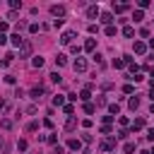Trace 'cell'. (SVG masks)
Returning <instances> with one entry per match:
<instances>
[{
	"mask_svg": "<svg viewBox=\"0 0 154 154\" xmlns=\"http://www.w3.org/2000/svg\"><path fill=\"white\" fill-rule=\"evenodd\" d=\"M99 149L101 152H113L116 149V137H104L101 145H99Z\"/></svg>",
	"mask_w": 154,
	"mask_h": 154,
	"instance_id": "cell-1",
	"label": "cell"
},
{
	"mask_svg": "<svg viewBox=\"0 0 154 154\" xmlns=\"http://www.w3.org/2000/svg\"><path fill=\"white\" fill-rule=\"evenodd\" d=\"M51 15H53L55 19H63V17H65V7H63V5H51Z\"/></svg>",
	"mask_w": 154,
	"mask_h": 154,
	"instance_id": "cell-2",
	"label": "cell"
},
{
	"mask_svg": "<svg viewBox=\"0 0 154 154\" xmlns=\"http://www.w3.org/2000/svg\"><path fill=\"white\" fill-rule=\"evenodd\" d=\"M72 68H75V72H84L87 70V60L84 58H77V60L72 63Z\"/></svg>",
	"mask_w": 154,
	"mask_h": 154,
	"instance_id": "cell-3",
	"label": "cell"
},
{
	"mask_svg": "<svg viewBox=\"0 0 154 154\" xmlns=\"http://www.w3.org/2000/svg\"><path fill=\"white\" fill-rule=\"evenodd\" d=\"M29 94H31V99H36V101H38V99H41V94H44V87H41V84H36V87H31V92H29Z\"/></svg>",
	"mask_w": 154,
	"mask_h": 154,
	"instance_id": "cell-4",
	"label": "cell"
},
{
	"mask_svg": "<svg viewBox=\"0 0 154 154\" xmlns=\"http://www.w3.org/2000/svg\"><path fill=\"white\" fill-rule=\"evenodd\" d=\"M72 38H75V31L70 29V31H65V34L60 36V44H65V46H68V44H72Z\"/></svg>",
	"mask_w": 154,
	"mask_h": 154,
	"instance_id": "cell-5",
	"label": "cell"
},
{
	"mask_svg": "<svg viewBox=\"0 0 154 154\" xmlns=\"http://www.w3.org/2000/svg\"><path fill=\"white\" fill-rule=\"evenodd\" d=\"M99 15H101V12H99V7H96V5H89V7H87V17H89V19H96Z\"/></svg>",
	"mask_w": 154,
	"mask_h": 154,
	"instance_id": "cell-6",
	"label": "cell"
},
{
	"mask_svg": "<svg viewBox=\"0 0 154 154\" xmlns=\"http://www.w3.org/2000/svg\"><path fill=\"white\" fill-rule=\"evenodd\" d=\"M27 55H31V44L29 41H24V46L19 48V58H27Z\"/></svg>",
	"mask_w": 154,
	"mask_h": 154,
	"instance_id": "cell-7",
	"label": "cell"
},
{
	"mask_svg": "<svg viewBox=\"0 0 154 154\" xmlns=\"http://www.w3.org/2000/svg\"><path fill=\"white\" fill-rule=\"evenodd\" d=\"M10 41H12V46H17V48H22V46H24V38L19 36V34H12V36H10Z\"/></svg>",
	"mask_w": 154,
	"mask_h": 154,
	"instance_id": "cell-8",
	"label": "cell"
},
{
	"mask_svg": "<svg viewBox=\"0 0 154 154\" xmlns=\"http://www.w3.org/2000/svg\"><path fill=\"white\" fill-rule=\"evenodd\" d=\"M55 65H58V68L68 65V55H65V53H58V55H55Z\"/></svg>",
	"mask_w": 154,
	"mask_h": 154,
	"instance_id": "cell-9",
	"label": "cell"
},
{
	"mask_svg": "<svg viewBox=\"0 0 154 154\" xmlns=\"http://www.w3.org/2000/svg\"><path fill=\"white\" fill-rule=\"evenodd\" d=\"M125 10H130V5H128V3H118V5L113 3V12H118V15H121V12H125Z\"/></svg>",
	"mask_w": 154,
	"mask_h": 154,
	"instance_id": "cell-10",
	"label": "cell"
},
{
	"mask_svg": "<svg viewBox=\"0 0 154 154\" xmlns=\"http://www.w3.org/2000/svg\"><path fill=\"white\" fill-rule=\"evenodd\" d=\"M147 51V44H142V41H135V53H137V55H142Z\"/></svg>",
	"mask_w": 154,
	"mask_h": 154,
	"instance_id": "cell-11",
	"label": "cell"
},
{
	"mask_svg": "<svg viewBox=\"0 0 154 154\" xmlns=\"http://www.w3.org/2000/svg\"><path fill=\"white\" fill-rule=\"evenodd\" d=\"M68 147H70L72 152H77V149H80V147H82V142H80V140H75V137H72V140H68Z\"/></svg>",
	"mask_w": 154,
	"mask_h": 154,
	"instance_id": "cell-12",
	"label": "cell"
},
{
	"mask_svg": "<svg viewBox=\"0 0 154 154\" xmlns=\"http://www.w3.org/2000/svg\"><path fill=\"white\" fill-rule=\"evenodd\" d=\"M128 106H130L132 111H137V108H140V99H137V96H132V99L128 101Z\"/></svg>",
	"mask_w": 154,
	"mask_h": 154,
	"instance_id": "cell-13",
	"label": "cell"
},
{
	"mask_svg": "<svg viewBox=\"0 0 154 154\" xmlns=\"http://www.w3.org/2000/svg\"><path fill=\"white\" fill-rule=\"evenodd\" d=\"M132 19H135V22H140V19H145V10H140V7H137V10L132 12Z\"/></svg>",
	"mask_w": 154,
	"mask_h": 154,
	"instance_id": "cell-14",
	"label": "cell"
},
{
	"mask_svg": "<svg viewBox=\"0 0 154 154\" xmlns=\"http://www.w3.org/2000/svg\"><path fill=\"white\" fill-rule=\"evenodd\" d=\"M99 17H101V22H104V24H108V27H111V22H113L111 12H104V15H99Z\"/></svg>",
	"mask_w": 154,
	"mask_h": 154,
	"instance_id": "cell-15",
	"label": "cell"
},
{
	"mask_svg": "<svg viewBox=\"0 0 154 154\" xmlns=\"http://www.w3.org/2000/svg\"><path fill=\"white\" fill-rule=\"evenodd\" d=\"M12 58H15V55H12V53H7V55L3 58V60H0V65H3V68H7V65L12 63Z\"/></svg>",
	"mask_w": 154,
	"mask_h": 154,
	"instance_id": "cell-16",
	"label": "cell"
},
{
	"mask_svg": "<svg viewBox=\"0 0 154 154\" xmlns=\"http://www.w3.org/2000/svg\"><path fill=\"white\" fill-rule=\"evenodd\" d=\"M108 113H111V116H118V113H121V106H118V104H111V106H108Z\"/></svg>",
	"mask_w": 154,
	"mask_h": 154,
	"instance_id": "cell-17",
	"label": "cell"
},
{
	"mask_svg": "<svg viewBox=\"0 0 154 154\" xmlns=\"http://www.w3.org/2000/svg\"><path fill=\"white\" fill-rule=\"evenodd\" d=\"M96 48V41L94 38H87V44H84V51H94Z\"/></svg>",
	"mask_w": 154,
	"mask_h": 154,
	"instance_id": "cell-18",
	"label": "cell"
},
{
	"mask_svg": "<svg viewBox=\"0 0 154 154\" xmlns=\"http://www.w3.org/2000/svg\"><path fill=\"white\" fill-rule=\"evenodd\" d=\"M31 65H34V68H44V58H41V55H36L34 60H31Z\"/></svg>",
	"mask_w": 154,
	"mask_h": 154,
	"instance_id": "cell-19",
	"label": "cell"
},
{
	"mask_svg": "<svg viewBox=\"0 0 154 154\" xmlns=\"http://www.w3.org/2000/svg\"><path fill=\"white\" fill-rule=\"evenodd\" d=\"M89 96H92L89 89H82V92H80V99H82V101H89Z\"/></svg>",
	"mask_w": 154,
	"mask_h": 154,
	"instance_id": "cell-20",
	"label": "cell"
},
{
	"mask_svg": "<svg viewBox=\"0 0 154 154\" xmlns=\"http://www.w3.org/2000/svg\"><path fill=\"white\" fill-rule=\"evenodd\" d=\"M140 128H145V121H142V118H137V121L132 123V132H135V130H140Z\"/></svg>",
	"mask_w": 154,
	"mask_h": 154,
	"instance_id": "cell-21",
	"label": "cell"
},
{
	"mask_svg": "<svg viewBox=\"0 0 154 154\" xmlns=\"http://www.w3.org/2000/svg\"><path fill=\"white\" fill-rule=\"evenodd\" d=\"M53 104H55V106H63V104H65V96H63V94H58L55 99H53Z\"/></svg>",
	"mask_w": 154,
	"mask_h": 154,
	"instance_id": "cell-22",
	"label": "cell"
},
{
	"mask_svg": "<svg viewBox=\"0 0 154 154\" xmlns=\"http://www.w3.org/2000/svg\"><path fill=\"white\" fill-rule=\"evenodd\" d=\"M123 36L132 38V36H135V29H132V27H125V29H123Z\"/></svg>",
	"mask_w": 154,
	"mask_h": 154,
	"instance_id": "cell-23",
	"label": "cell"
},
{
	"mask_svg": "<svg viewBox=\"0 0 154 154\" xmlns=\"http://www.w3.org/2000/svg\"><path fill=\"white\" fill-rule=\"evenodd\" d=\"M113 68H118V70L125 68V60H123V58H116V60H113Z\"/></svg>",
	"mask_w": 154,
	"mask_h": 154,
	"instance_id": "cell-24",
	"label": "cell"
},
{
	"mask_svg": "<svg viewBox=\"0 0 154 154\" xmlns=\"http://www.w3.org/2000/svg\"><path fill=\"white\" fill-rule=\"evenodd\" d=\"M10 7L12 10H19V7H22V0H10Z\"/></svg>",
	"mask_w": 154,
	"mask_h": 154,
	"instance_id": "cell-25",
	"label": "cell"
},
{
	"mask_svg": "<svg viewBox=\"0 0 154 154\" xmlns=\"http://www.w3.org/2000/svg\"><path fill=\"white\" fill-rule=\"evenodd\" d=\"M75 125H77V121H75V118H70V121L65 123V130H75Z\"/></svg>",
	"mask_w": 154,
	"mask_h": 154,
	"instance_id": "cell-26",
	"label": "cell"
},
{
	"mask_svg": "<svg viewBox=\"0 0 154 154\" xmlns=\"http://www.w3.org/2000/svg\"><path fill=\"white\" fill-rule=\"evenodd\" d=\"M34 130H38V123H36V121H31V123L27 125V132H34Z\"/></svg>",
	"mask_w": 154,
	"mask_h": 154,
	"instance_id": "cell-27",
	"label": "cell"
},
{
	"mask_svg": "<svg viewBox=\"0 0 154 154\" xmlns=\"http://www.w3.org/2000/svg\"><path fill=\"white\" fill-rule=\"evenodd\" d=\"M84 111H87V113H94V111H96V106H94V104H89V101H87V104H84Z\"/></svg>",
	"mask_w": 154,
	"mask_h": 154,
	"instance_id": "cell-28",
	"label": "cell"
},
{
	"mask_svg": "<svg viewBox=\"0 0 154 154\" xmlns=\"http://www.w3.org/2000/svg\"><path fill=\"white\" fill-rule=\"evenodd\" d=\"M63 111H65L68 116H72V113H75V108H72V104H65V106H63Z\"/></svg>",
	"mask_w": 154,
	"mask_h": 154,
	"instance_id": "cell-29",
	"label": "cell"
},
{
	"mask_svg": "<svg viewBox=\"0 0 154 154\" xmlns=\"http://www.w3.org/2000/svg\"><path fill=\"white\" fill-rule=\"evenodd\" d=\"M17 149L24 152V149H27V140H19V142H17Z\"/></svg>",
	"mask_w": 154,
	"mask_h": 154,
	"instance_id": "cell-30",
	"label": "cell"
},
{
	"mask_svg": "<svg viewBox=\"0 0 154 154\" xmlns=\"http://www.w3.org/2000/svg\"><path fill=\"white\" fill-rule=\"evenodd\" d=\"M106 36H116V27H113V24L106 27Z\"/></svg>",
	"mask_w": 154,
	"mask_h": 154,
	"instance_id": "cell-31",
	"label": "cell"
},
{
	"mask_svg": "<svg viewBox=\"0 0 154 154\" xmlns=\"http://www.w3.org/2000/svg\"><path fill=\"white\" fill-rule=\"evenodd\" d=\"M7 29H10V24H7V22H0V34H5Z\"/></svg>",
	"mask_w": 154,
	"mask_h": 154,
	"instance_id": "cell-32",
	"label": "cell"
},
{
	"mask_svg": "<svg viewBox=\"0 0 154 154\" xmlns=\"http://www.w3.org/2000/svg\"><path fill=\"white\" fill-rule=\"evenodd\" d=\"M125 152H128V154H132V152H135V145H132V142H128V145H125Z\"/></svg>",
	"mask_w": 154,
	"mask_h": 154,
	"instance_id": "cell-33",
	"label": "cell"
},
{
	"mask_svg": "<svg viewBox=\"0 0 154 154\" xmlns=\"http://www.w3.org/2000/svg\"><path fill=\"white\" fill-rule=\"evenodd\" d=\"M51 82H60V75H58V72H51Z\"/></svg>",
	"mask_w": 154,
	"mask_h": 154,
	"instance_id": "cell-34",
	"label": "cell"
},
{
	"mask_svg": "<svg viewBox=\"0 0 154 154\" xmlns=\"http://www.w3.org/2000/svg\"><path fill=\"white\" fill-rule=\"evenodd\" d=\"M137 5H140V10H145V7H149V0H140Z\"/></svg>",
	"mask_w": 154,
	"mask_h": 154,
	"instance_id": "cell-35",
	"label": "cell"
},
{
	"mask_svg": "<svg viewBox=\"0 0 154 154\" xmlns=\"http://www.w3.org/2000/svg\"><path fill=\"white\" fill-rule=\"evenodd\" d=\"M128 135H130L128 130H121V132H118V140H125V137H128Z\"/></svg>",
	"mask_w": 154,
	"mask_h": 154,
	"instance_id": "cell-36",
	"label": "cell"
},
{
	"mask_svg": "<svg viewBox=\"0 0 154 154\" xmlns=\"http://www.w3.org/2000/svg\"><path fill=\"white\" fill-rule=\"evenodd\" d=\"M147 140H149V142H154V128H152V130H147Z\"/></svg>",
	"mask_w": 154,
	"mask_h": 154,
	"instance_id": "cell-37",
	"label": "cell"
},
{
	"mask_svg": "<svg viewBox=\"0 0 154 154\" xmlns=\"http://www.w3.org/2000/svg\"><path fill=\"white\" fill-rule=\"evenodd\" d=\"M7 38H10V36H5V34H0V46H5V44H7Z\"/></svg>",
	"mask_w": 154,
	"mask_h": 154,
	"instance_id": "cell-38",
	"label": "cell"
},
{
	"mask_svg": "<svg viewBox=\"0 0 154 154\" xmlns=\"http://www.w3.org/2000/svg\"><path fill=\"white\" fill-rule=\"evenodd\" d=\"M63 152H65V149H63L60 145H55V149H53V154H63Z\"/></svg>",
	"mask_w": 154,
	"mask_h": 154,
	"instance_id": "cell-39",
	"label": "cell"
},
{
	"mask_svg": "<svg viewBox=\"0 0 154 154\" xmlns=\"http://www.w3.org/2000/svg\"><path fill=\"white\" fill-rule=\"evenodd\" d=\"M149 48H152V51H154V38H149Z\"/></svg>",
	"mask_w": 154,
	"mask_h": 154,
	"instance_id": "cell-40",
	"label": "cell"
},
{
	"mask_svg": "<svg viewBox=\"0 0 154 154\" xmlns=\"http://www.w3.org/2000/svg\"><path fill=\"white\" fill-rule=\"evenodd\" d=\"M149 96H152V104H154V87H152V92H149Z\"/></svg>",
	"mask_w": 154,
	"mask_h": 154,
	"instance_id": "cell-41",
	"label": "cell"
},
{
	"mask_svg": "<svg viewBox=\"0 0 154 154\" xmlns=\"http://www.w3.org/2000/svg\"><path fill=\"white\" fill-rule=\"evenodd\" d=\"M149 111H152V113H154V104H152V106H149Z\"/></svg>",
	"mask_w": 154,
	"mask_h": 154,
	"instance_id": "cell-42",
	"label": "cell"
},
{
	"mask_svg": "<svg viewBox=\"0 0 154 154\" xmlns=\"http://www.w3.org/2000/svg\"><path fill=\"white\" fill-rule=\"evenodd\" d=\"M0 147H3V137H0Z\"/></svg>",
	"mask_w": 154,
	"mask_h": 154,
	"instance_id": "cell-43",
	"label": "cell"
},
{
	"mask_svg": "<svg viewBox=\"0 0 154 154\" xmlns=\"http://www.w3.org/2000/svg\"><path fill=\"white\" fill-rule=\"evenodd\" d=\"M149 154H154V147H152V152H149Z\"/></svg>",
	"mask_w": 154,
	"mask_h": 154,
	"instance_id": "cell-44",
	"label": "cell"
},
{
	"mask_svg": "<svg viewBox=\"0 0 154 154\" xmlns=\"http://www.w3.org/2000/svg\"><path fill=\"white\" fill-rule=\"evenodd\" d=\"M140 154H149V152H140Z\"/></svg>",
	"mask_w": 154,
	"mask_h": 154,
	"instance_id": "cell-45",
	"label": "cell"
}]
</instances>
